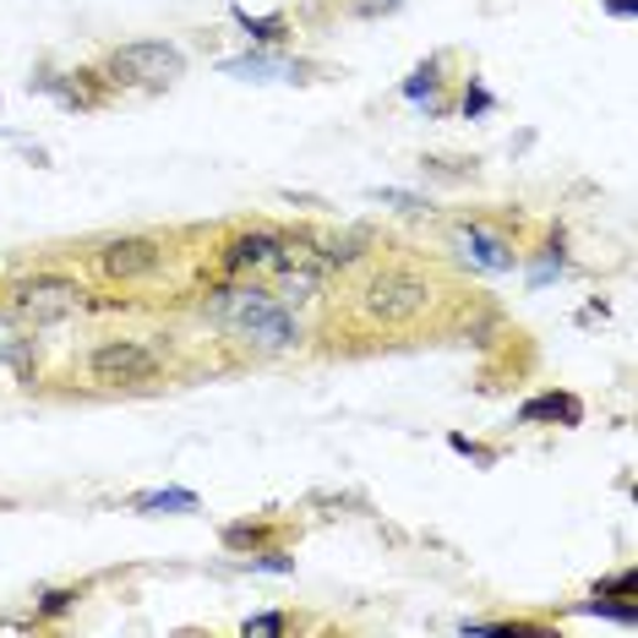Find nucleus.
I'll list each match as a JSON object with an SVG mask.
<instances>
[{
  "label": "nucleus",
  "mask_w": 638,
  "mask_h": 638,
  "mask_svg": "<svg viewBox=\"0 0 638 638\" xmlns=\"http://www.w3.org/2000/svg\"><path fill=\"white\" fill-rule=\"evenodd\" d=\"M208 317L219 322L235 344H246V349H257V355H284V349H295L306 333H301V317L284 306V301H273V295H262L251 279H240V284H230V290H213L208 295Z\"/></svg>",
  "instance_id": "obj_1"
},
{
  "label": "nucleus",
  "mask_w": 638,
  "mask_h": 638,
  "mask_svg": "<svg viewBox=\"0 0 638 638\" xmlns=\"http://www.w3.org/2000/svg\"><path fill=\"white\" fill-rule=\"evenodd\" d=\"M432 301H437V284L426 279V273H415V268H377L366 284H360V312L366 322H377V327H404V322H421L432 312Z\"/></svg>",
  "instance_id": "obj_2"
},
{
  "label": "nucleus",
  "mask_w": 638,
  "mask_h": 638,
  "mask_svg": "<svg viewBox=\"0 0 638 638\" xmlns=\"http://www.w3.org/2000/svg\"><path fill=\"white\" fill-rule=\"evenodd\" d=\"M88 377L99 388H148L159 377V355L137 338H104L93 355H88Z\"/></svg>",
  "instance_id": "obj_3"
},
{
  "label": "nucleus",
  "mask_w": 638,
  "mask_h": 638,
  "mask_svg": "<svg viewBox=\"0 0 638 638\" xmlns=\"http://www.w3.org/2000/svg\"><path fill=\"white\" fill-rule=\"evenodd\" d=\"M186 71V55L164 38H143V44H121L110 55V82H132V88H164Z\"/></svg>",
  "instance_id": "obj_4"
},
{
  "label": "nucleus",
  "mask_w": 638,
  "mask_h": 638,
  "mask_svg": "<svg viewBox=\"0 0 638 638\" xmlns=\"http://www.w3.org/2000/svg\"><path fill=\"white\" fill-rule=\"evenodd\" d=\"M11 306H16V317L44 327V322H60L82 306V284L66 279V273H33V279H16Z\"/></svg>",
  "instance_id": "obj_5"
},
{
  "label": "nucleus",
  "mask_w": 638,
  "mask_h": 638,
  "mask_svg": "<svg viewBox=\"0 0 638 638\" xmlns=\"http://www.w3.org/2000/svg\"><path fill=\"white\" fill-rule=\"evenodd\" d=\"M279 251H284V235L279 230H240V235L224 240L219 268L230 279H273L279 273Z\"/></svg>",
  "instance_id": "obj_6"
},
{
  "label": "nucleus",
  "mask_w": 638,
  "mask_h": 638,
  "mask_svg": "<svg viewBox=\"0 0 638 638\" xmlns=\"http://www.w3.org/2000/svg\"><path fill=\"white\" fill-rule=\"evenodd\" d=\"M327 273H333V262H327V251H322L312 235H284V251H279V290L284 295H317L322 284H327Z\"/></svg>",
  "instance_id": "obj_7"
},
{
  "label": "nucleus",
  "mask_w": 638,
  "mask_h": 638,
  "mask_svg": "<svg viewBox=\"0 0 638 638\" xmlns=\"http://www.w3.org/2000/svg\"><path fill=\"white\" fill-rule=\"evenodd\" d=\"M159 268H164V240H154V235H115V240L99 246V273L115 279V284H137V279H148Z\"/></svg>",
  "instance_id": "obj_8"
},
{
  "label": "nucleus",
  "mask_w": 638,
  "mask_h": 638,
  "mask_svg": "<svg viewBox=\"0 0 638 638\" xmlns=\"http://www.w3.org/2000/svg\"><path fill=\"white\" fill-rule=\"evenodd\" d=\"M459 257H464L470 268H480V273H513V262H518L513 240L496 235L491 224H464V230H459Z\"/></svg>",
  "instance_id": "obj_9"
},
{
  "label": "nucleus",
  "mask_w": 638,
  "mask_h": 638,
  "mask_svg": "<svg viewBox=\"0 0 638 638\" xmlns=\"http://www.w3.org/2000/svg\"><path fill=\"white\" fill-rule=\"evenodd\" d=\"M219 71L235 77V82H295L301 77V66H290L284 55H235Z\"/></svg>",
  "instance_id": "obj_10"
},
{
  "label": "nucleus",
  "mask_w": 638,
  "mask_h": 638,
  "mask_svg": "<svg viewBox=\"0 0 638 638\" xmlns=\"http://www.w3.org/2000/svg\"><path fill=\"white\" fill-rule=\"evenodd\" d=\"M518 421H524V426H535V421H568V426H579V421H584V404L568 399V393H540V399H529V404L518 410Z\"/></svg>",
  "instance_id": "obj_11"
},
{
  "label": "nucleus",
  "mask_w": 638,
  "mask_h": 638,
  "mask_svg": "<svg viewBox=\"0 0 638 638\" xmlns=\"http://www.w3.org/2000/svg\"><path fill=\"white\" fill-rule=\"evenodd\" d=\"M437 71H443V60H426V66L404 82V99L421 104L426 115H443V99H437V82H443V77H437Z\"/></svg>",
  "instance_id": "obj_12"
},
{
  "label": "nucleus",
  "mask_w": 638,
  "mask_h": 638,
  "mask_svg": "<svg viewBox=\"0 0 638 638\" xmlns=\"http://www.w3.org/2000/svg\"><path fill=\"white\" fill-rule=\"evenodd\" d=\"M132 507H137V513H197L202 502H197V491L169 485V491H143V496H132Z\"/></svg>",
  "instance_id": "obj_13"
},
{
  "label": "nucleus",
  "mask_w": 638,
  "mask_h": 638,
  "mask_svg": "<svg viewBox=\"0 0 638 638\" xmlns=\"http://www.w3.org/2000/svg\"><path fill=\"white\" fill-rule=\"evenodd\" d=\"M235 22H240L246 38H257V44H284V38H290V22H284V16H251L246 5H235Z\"/></svg>",
  "instance_id": "obj_14"
},
{
  "label": "nucleus",
  "mask_w": 638,
  "mask_h": 638,
  "mask_svg": "<svg viewBox=\"0 0 638 638\" xmlns=\"http://www.w3.org/2000/svg\"><path fill=\"white\" fill-rule=\"evenodd\" d=\"M0 366H16L27 377V338L16 333V322L0 317Z\"/></svg>",
  "instance_id": "obj_15"
},
{
  "label": "nucleus",
  "mask_w": 638,
  "mask_h": 638,
  "mask_svg": "<svg viewBox=\"0 0 638 638\" xmlns=\"http://www.w3.org/2000/svg\"><path fill=\"white\" fill-rule=\"evenodd\" d=\"M322 251H327V262H333V268H344V262H355V257L366 251V230H349V235H333V240H327Z\"/></svg>",
  "instance_id": "obj_16"
},
{
  "label": "nucleus",
  "mask_w": 638,
  "mask_h": 638,
  "mask_svg": "<svg viewBox=\"0 0 638 638\" xmlns=\"http://www.w3.org/2000/svg\"><path fill=\"white\" fill-rule=\"evenodd\" d=\"M584 612H595V617H617V623H628V628L638 623V606H634V601H623V595L612 601V595H601V590H595V601H584Z\"/></svg>",
  "instance_id": "obj_17"
},
{
  "label": "nucleus",
  "mask_w": 638,
  "mask_h": 638,
  "mask_svg": "<svg viewBox=\"0 0 638 638\" xmlns=\"http://www.w3.org/2000/svg\"><path fill=\"white\" fill-rule=\"evenodd\" d=\"M71 606H77V590H44V595H38V606H33V617L55 623V617H66Z\"/></svg>",
  "instance_id": "obj_18"
},
{
  "label": "nucleus",
  "mask_w": 638,
  "mask_h": 638,
  "mask_svg": "<svg viewBox=\"0 0 638 638\" xmlns=\"http://www.w3.org/2000/svg\"><path fill=\"white\" fill-rule=\"evenodd\" d=\"M224 546H235V551L268 546V524H230V529H224Z\"/></svg>",
  "instance_id": "obj_19"
},
{
  "label": "nucleus",
  "mask_w": 638,
  "mask_h": 638,
  "mask_svg": "<svg viewBox=\"0 0 638 638\" xmlns=\"http://www.w3.org/2000/svg\"><path fill=\"white\" fill-rule=\"evenodd\" d=\"M284 628H290V623H284L279 612H262V617H246V623H240V634H246V638H251V634L279 638V634H284Z\"/></svg>",
  "instance_id": "obj_20"
},
{
  "label": "nucleus",
  "mask_w": 638,
  "mask_h": 638,
  "mask_svg": "<svg viewBox=\"0 0 638 638\" xmlns=\"http://www.w3.org/2000/svg\"><path fill=\"white\" fill-rule=\"evenodd\" d=\"M562 273V246H546V257L535 262V273H529V284H551Z\"/></svg>",
  "instance_id": "obj_21"
},
{
  "label": "nucleus",
  "mask_w": 638,
  "mask_h": 638,
  "mask_svg": "<svg viewBox=\"0 0 638 638\" xmlns=\"http://www.w3.org/2000/svg\"><path fill=\"white\" fill-rule=\"evenodd\" d=\"M251 568H257V573H295V562H290L284 551H257Z\"/></svg>",
  "instance_id": "obj_22"
},
{
  "label": "nucleus",
  "mask_w": 638,
  "mask_h": 638,
  "mask_svg": "<svg viewBox=\"0 0 638 638\" xmlns=\"http://www.w3.org/2000/svg\"><path fill=\"white\" fill-rule=\"evenodd\" d=\"M448 448H454V454H464V459H475V464H491V454H485L480 443H470V437H459V432L448 437Z\"/></svg>",
  "instance_id": "obj_23"
},
{
  "label": "nucleus",
  "mask_w": 638,
  "mask_h": 638,
  "mask_svg": "<svg viewBox=\"0 0 638 638\" xmlns=\"http://www.w3.org/2000/svg\"><path fill=\"white\" fill-rule=\"evenodd\" d=\"M377 202H393L399 213H421V208H426L421 197H404V191H377Z\"/></svg>",
  "instance_id": "obj_24"
},
{
  "label": "nucleus",
  "mask_w": 638,
  "mask_h": 638,
  "mask_svg": "<svg viewBox=\"0 0 638 638\" xmlns=\"http://www.w3.org/2000/svg\"><path fill=\"white\" fill-rule=\"evenodd\" d=\"M480 110H491V93L485 88H470L464 93V115H480Z\"/></svg>",
  "instance_id": "obj_25"
},
{
  "label": "nucleus",
  "mask_w": 638,
  "mask_h": 638,
  "mask_svg": "<svg viewBox=\"0 0 638 638\" xmlns=\"http://www.w3.org/2000/svg\"><path fill=\"white\" fill-rule=\"evenodd\" d=\"M638 0H612V16H634Z\"/></svg>",
  "instance_id": "obj_26"
}]
</instances>
